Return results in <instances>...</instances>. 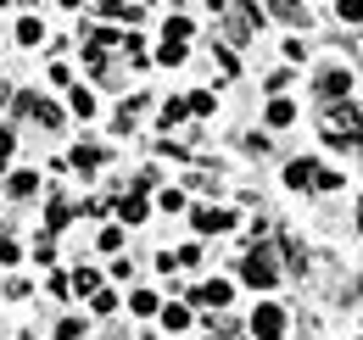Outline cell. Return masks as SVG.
I'll return each instance as SVG.
<instances>
[{
  "mask_svg": "<svg viewBox=\"0 0 363 340\" xmlns=\"http://www.w3.org/2000/svg\"><path fill=\"white\" fill-rule=\"evenodd\" d=\"M11 151H17V134H11V128H0V162H11Z\"/></svg>",
  "mask_w": 363,
  "mask_h": 340,
  "instance_id": "cell-22",
  "label": "cell"
},
{
  "mask_svg": "<svg viewBox=\"0 0 363 340\" xmlns=\"http://www.w3.org/2000/svg\"><path fill=\"white\" fill-rule=\"evenodd\" d=\"M313 178H318V162H308V157H296V162L285 168V184H291V190H313Z\"/></svg>",
  "mask_w": 363,
  "mask_h": 340,
  "instance_id": "cell-5",
  "label": "cell"
},
{
  "mask_svg": "<svg viewBox=\"0 0 363 340\" xmlns=\"http://www.w3.org/2000/svg\"><path fill=\"white\" fill-rule=\"evenodd\" d=\"M196 229L201 234H224V229H235V212L229 207H196Z\"/></svg>",
  "mask_w": 363,
  "mask_h": 340,
  "instance_id": "cell-3",
  "label": "cell"
},
{
  "mask_svg": "<svg viewBox=\"0 0 363 340\" xmlns=\"http://www.w3.org/2000/svg\"><path fill=\"white\" fill-rule=\"evenodd\" d=\"M67 290H79V296H95V290H101V273H90V268H79V273L67 279Z\"/></svg>",
  "mask_w": 363,
  "mask_h": 340,
  "instance_id": "cell-8",
  "label": "cell"
},
{
  "mask_svg": "<svg viewBox=\"0 0 363 340\" xmlns=\"http://www.w3.org/2000/svg\"><path fill=\"white\" fill-rule=\"evenodd\" d=\"M73 112H79V118H90V112H95V95H90V89H73Z\"/></svg>",
  "mask_w": 363,
  "mask_h": 340,
  "instance_id": "cell-19",
  "label": "cell"
},
{
  "mask_svg": "<svg viewBox=\"0 0 363 340\" xmlns=\"http://www.w3.org/2000/svg\"><path fill=\"white\" fill-rule=\"evenodd\" d=\"M95 312H118V296L112 290H95Z\"/></svg>",
  "mask_w": 363,
  "mask_h": 340,
  "instance_id": "cell-25",
  "label": "cell"
},
{
  "mask_svg": "<svg viewBox=\"0 0 363 340\" xmlns=\"http://www.w3.org/2000/svg\"><path fill=\"white\" fill-rule=\"evenodd\" d=\"M50 229H62V223H67V201H50V217H45Z\"/></svg>",
  "mask_w": 363,
  "mask_h": 340,
  "instance_id": "cell-24",
  "label": "cell"
},
{
  "mask_svg": "<svg viewBox=\"0 0 363 340\" xmlns=\"http://www.w3.org/2000/svg\"><path fill=\"white\" fill-rule=\"evenodd\" d=\"M358 223H363V207H358Z\"/></svg>",
  "mask_w": 363,
  "mask_h": 340,
  "instance_id": "cell-26",
  "label": "cell"
},
{
  "mask_svg": "<svg viewBox=\"0 0 363 340\" xmlns=\"http://www.w3.org/2000/svg\"><path fill=\"white\" fill-rule=\"evenodd\" d=\"M347 89H352V73H341V67H330V73L318 79V95H324V101H341Z\"/></svg>",
  "mask_w": 363,
  "mask_h": 340,
  "instance_id": "cell-6",
  "label": "cell"
},
{
  "mask_svg": "<svg viewBox=\"0 0 363 340\" xmlns=\"http://www.w3.org/2000/svg\"><path fill=\"white\" fill-rule=\"evenodd\" d=\"M101 162H106V157H101V151H95V145H79V151H73V168H101Z\"/></svg>",
  "mask_w": 363,
  "mask_h": 340,
  "instance_id": "cell-11",
  "label": "cell"
},
{
  "mask_svg": "<svg viewBox=\"0 0 363 340\" xmlns=\"http://www.w3.org/2000/svg\"><path fill=\"white\" fill-rule=\"evenodd\" d=\"M335 11H341V23H363V0H335Z\"/></svg>",
  "mask_w": 363,
  "mask_h": 340,
  "instance_id": "cell-17",
  "label": "cell"
},
{
  "mask_svg": "<svg viewBox=\"0 0 363 340\" xmlns=\"http://www.w3.org/2000/svg\"><path fill=\"white\" fill-rule=\"evenodd\" d=\"M252 335L257 340H279L285 335V312H279V307H257V312H252Z\"/></svg>",
  "mask_w": 363,
  "mask_h": 340,
  "instance_id": "cell-2",
  "label": "cell"
},
{
  "mask_svg": "<svg viewBox=\"0 0 363 340\" xmlns=\"http://www.w3.org/2000/svg\"><path fill=\"white\" fill-rule=\"evenodd\" d=\"M291 118H296V106H291V101H274V106H269V123L274 128H285Z\"/></svg>",
  "mask_w": 363,
  "mask_h": 340,
  "instance_id": "cell-14",
  "label": "cell"
},
{
  "mask_svg": "<svg viewBox=\"0 0 363 340\" xmlns=\"http://www.w3.org/2000/svg\"><path fill=\"white\" fill-rule=\"evenodd\" d=\"M157 62H162V67H179V62H184V45L179 40H162V45H157Z\"/></svg>",
  "mask_w": 363,
  "mask_h": 340,
  "instance_id": "cell-9",
  "label": "cell"
},
{
  "mask_svg": "<svg viewBox=\"0 0 363 340\" xmlns=\"http://www.w3.org/2000/svg\"><path fill=\"white\" fill-rule=\"evenodd\" d=\"M184 112H196V118H207V112H213V95H207V89H196V95L184 101Z\"/></svg>",
  "mask_w": 363,
  "mask_h": 340,
  "instance_id": "cell-15",
  "label": "cell"
},
{
  "mask_svg": "<svg viewBox=\"0 0 363 340\" xmlns=\"http://www.w3.org/2000/svg\"><path fill=\"white\" fill-rule=\"evenodd\" d=\"M240 279H246V285H257V290H269V285H274L269 256H263V251H257V256H246V262H240Z\"/></svg>",
  "mask_w": 363,
  "mask_h": 340,
  "instance_id": "cell-4",
  "label": "cell"
},
{
  "mask_svg": "<svg viewBox=\"0 0 363 340\" xmlns=\"http://www.w3.org/2000/svg\"><path fill=\"white\" fill-rule=\"evenodd\" d=\"M162 40H179V45H184V40H190V23H184V17H174V23H168V34H162Z\"/></svg>",
  "mask_w": 363,
  "mask_h": 340,
  "instance_id": "cell-20",
  "label": "cell"
},
{
  "mask_svg": "<svg viewBox=\"0 0 363 340\" xmlns=\"http://www.w3.org/2000/svg\"><path fill=\"white\" fill-rule=\"evenodd\" d=\"M17 40H23V45H40V40H45L40 17H23V23H17Z\"/></svg>",
  "mask_w": 363,
  "mask_h": 340,
  "instance_id": "cell-10",
  "label": "cell"
},
{
  "mask_svg": "<svg viewBox=\"0 0 363 340\" xmlns=\"http://www.w3.org/2000/svg\"><path fill=\"white\" fill-rule=\"evenodd\" d=\"M179 118H184V101H168V106H162V128L179 123Z\"/></svg>",
  "mask_w": 363,
  "mask_h": 340,
  "instance_id": "cell-23",
  "label": "cell"
},
{
  "mask_svg": "<svg viewBox=\"0 0 363 340\" xmlns=\"http://www.w3.org/2000/svg\"><path fill=\"white\" fill-rule=\"evenodd\" d=\"M118 212H123V223H145V196H129Z\"/></svg>",
  "mask_w": 363,
  "mask_h": 340,
  "instance_id": "cell-12",
  "label": "cell"
},
{
  "mask_svg": "<svg viewBox=\"0 0 363 340\" xmlns=\"http://www.w3.org/2000/svg\"><path fill=\"white\" fill-rule=\"evenodd\" d=\"M162 324L179 335V329H190V312H184V307H168V312H162Z\"/></svg>",
  "mask_w": 363,
  "mask_h": 340,
  "instance_id": "cell-16",
  "label": "cell"
},
{
  "mask_svg": "<svg viewBox=\"0 0 363 340\" xmlns=\"http://www.w3.org/2000/svg\"><path fill=\"white\" fill-rule=\"evenodd\" d=\"M123 246V229H101V251H118Z\"/></svg>",
  "mask_w": 363,
  "mask_h": 340,
  "instance_id": "cell-21",
  "label": "cell"
},
{
  "mask_svg": "<svg viewBox=\"0 0 363 340\" xmlns=\"http://www.w3.org/2000/svg\"><path fill=\"white\" fill-rule=\"evenodd\" d=\"M324 140H330V145H363V118L352 112V106H347V112H330Z\"/></svg>",
  "mask_w": 363,
  "mask_h": 340,
  "instance_id": "cell-1",
  "label": "cell"
},
{
  "mask_svg": "<svg viewBox=\"0 0 363 340\" xmlns=\"http://www.w3.org/2000/svg\"><path fill=\"white\" fill-rule=\"evenodd\" d=\"M129 312L151 318V312H157V296H151V290H135V296H129Z\"/></svg>",
  "mask_w": 363,
  "mask_h": 340,
  "instance_id": "cell-13",
  "label": "cell"
},
{
  "mask_svg": "<svg viewBox=\"0 0 363 340\" xmlns=\"http://www.w3.org/2000/svg\"><path fill=\"white\" fill-rule=\"evenodd\" d=\"M196 301H201V307H229V285L224 279H207V285L196 290Z\"/></svg>",
  "mask_w": 363,
  "mask_h": 340,
  "instance_id": "cell-7",
  "label": "cell"
},
{
  "mask_svg": "<svg viewBox=\"0 0 363 340\" xmlns=\"http://www.w3.org/2000/svg\"><path fill=\"white\" fill-rule=\"evenodd\" d=\"M34 184H40V178H34V173H17V178H11V196H17V201H23V196H34Z\"/></svg>",
  "mask_w": 363,
  "mask_h": 340,
  "instance_id": "cell-18",
  "label": "cell"
}]
</instances>
